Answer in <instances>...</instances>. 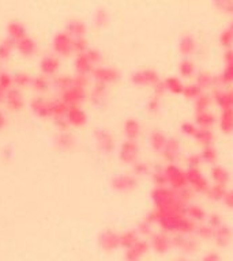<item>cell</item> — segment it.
<instances>
[{"mask_svg": "<svg viewBox=\"0 0 233 261\" xmlns=\"http://www.w3.org/2000/svg\"><path fill=\"white\" fill-rule=\"evenodd\" d=\"M15 48L18 49V52L23 55V56H31L34 55L37 51V44L36 41L31 38V37L26 36L25 38H22L19 41L15 42Z\"/></svg>", "mask_w": 233, "mask_h": 261, "instance_id": "obj_6", "label": "cell"}, {"mask_svg": "<svg viewBox=\"0 0 233 261\" xmlns=\"http://www.w3.org/2000/svg\"><path fill=\"white\" fill-rule=\"evenodd\" d=\"M75 143V140H74L73 135L71 133L66 132V131H63L56 136V144L57 147H60V149L68 150L71 149Z\"/></svg>", "mask_w": 233, "mask_h": 261, "instance_id": "obj_11", "label": "cell"}, {"mask_svg": "<svg viewBox=\"0 0 233 261\" xmlns=\"http://www.w3.org/2000/svg\"><path fill=\"white\" fill-rule=\"evenodd\" d=\"M52 117H66L68 112V106L63 102L62 99H51Z\"/></svg>", "mask_w": 233, "mask_h": 261, "instance_id": "obj_9", "label": "cell"}, {"mask_svg": "<svg viewBox=\"0 0 233 261\" xmlns=\"http://www.w3.org/2000/svg\"><path fill=\"white\" fill-rule=\"evenodd\" d=\"M12 85H14V75H11L4 70H0V90L7 92L12 88Z\"/></svg>", "mask_w": 233, "mask_h": 261, "instance_id": "obj_14", "label": "cell"}, {"mask_svg": "<svg viewBox=\"0 0 233 261\" xmlns=\"http://www.w3.org/2000/svg\"><path fill=\"white\" fill-rule=\"evenodd\" d=\"M7 31H8V38L14 40V41H19L22 38H25L27 34H26V29L25 26L22 25L21 22L18 21H12L7 25Z\"/></svg>", "mask_w": 233, "mask_h": 261, "instance_id": "obj_8", "label": "cell"}, {"mask_svg": "<svg viewBox=\"0 0 233 261\" xmlns=\"http://www.w3.org/2000/svg\"><path fill=\"white\" fill-rule=\"evenodd\" d=\"M60 67V62L56 56L53 55H47L41 59L40 62V68L44 75H55Z\"/></svg>", "mask_w": 233, "mask_h": 261, "instance_id": "obj_5", "label": "cell"}, {"mask_svg": "<svg viewBox=\"0 0 233 261\" xmlns=\"http://www.w3.org/2000/svg\"><path fill=\"white\" fill-rule=\"evenodd\" d=\"M53 121H55V125H56L57 128L62 129V132L67 129L68 121L66 117H56V118H53Z\"/></svg>", "mask_w": 233, "mask_h": 261, "instance_id": "obj_19", "label": "cell"}, {"mask_svg": "<svg viewBox=\"0 0 233 261\" xmlns=\"http://www.w3.org/2000/svg\"><path fill=\"white\" fill-rule=\"evenodd\" d=\"M66 118H67L68 124L77 125V127L86 123V114H85V112L78 105H75V106H68V112Z\"/></svg>", "mask_w": 233, "mask_h": 261, "instance_id": "obj_7", "label": "cell"}, {"mask_svg": "<svg viewBox=\"0 0 233 261\" xmlns=\"http://www.w3.org/2000/svg\"><path fill=\"white\" fill-rule=\"evenodd\" d=\"M53 83H55L57 90H60V92H63L74 86V78L68 77V75H60V77L55 78Z\"/></svg>", "mask_w": 233, "mask_h": 261, "instance_id": "obj_15", "label": "cell"}, {"mask_svg": "<svg viewBox=\"0 0 233 261\" xmlns=\"http://www.w3.org/2000/svg\"><path fill=\"white\" fill-rule=\"evenodd\" d=\"M31 87L38 92H45L49 88V81L47 79V77H42V75H37L33 77L31 81Z\"/></svg>", "mask_w": 233, "mask_h": 261, "instance_id": "obj_16", "label": "cell"}, {"mask_svg": "<svg viewBox=\"0 0 233 261\" xmlns=\"http://www.w3.org/2000/svg\"><path fill=\"white\" fill-rule=\"evenodd\" d=\"M67 31L68 34L71 36H75V38H79V37H82L85 34V31H86V27L83 25L81 21H77V19H73V21L68 22L67 25Z\"/></svg>", "mask_w": 233, "mask_h": 261, "instance_id": "obj_12", "label": "cell"}, {"mask_svg": "<svg viewBox=\"0 0 233 261\" xmlns=\"http://www.w3.org/2000/svg\"><path fill=\"white\" fill-rule=\"evenodd\" d=\"M75 68L79 72V75H85L86 72L92 70V62L89 60V57L86 56V53H79L78 57L75 59Z\"/></svg>", "mask_w": 233, "mask_h": 261, "instance_id": "obj_10", "label": "cell"}, {"mask_svg": "<svg viewBox=\"0 0 233 261\" xmlns=\"http://www.w3.org/2000/svg\"><path fill=\"white\" fill-rule=\"evenodd\" d=\"M73 41L74 40L68 33H66V31H59V33H56V36L53 37V41H52L53 51L56 52L57 55L68 56L74 49Z\"/></svg>", "mask_w": 233, "mask_h": 261, "instance_id": "obj_1", "label": "cell"}, {"mask_svg": "<svg viewBox=\"0 0 233 261\" xmlns=\"http://www.w3.org/2000/svg\"><path fill=\"white\" fill-rule=\"evenodd\" d=\"M30 108L38 117H52L51 99H47L44 97H36L34 99H31Z\"/></svg>", "mask_w": 233, "mask_h": 261, "instance_id": "obj_4", "label": "cell"}, {"mask_svg": "<svg viewBox=\"0 0 233 261\" xmlns=\"http://www.w3.org/2000/svg\"><path fill=\"white\" fill-rule=\"evenodd\" d=\"M86 46H88V42L86 40L83 38V37H79V38H74L73 41V48L79 53H83V51L86 49Z\"/></svg>", "mask_w": 233, "mask_h": 261, "instance_id": "obj_18", "label": "cell"}, {"mask_svg": "<svg viewBox=\"0 0 233 261\" xmlns=\"http://www.w3.org/2000/svg\"><path fill=\"white\" fill-rule=\"evenodd\" d=\"M5 159H10L11 158V149L10 147H4L3 149V154H1Z\"/></svg>", "mask_w": 233, "mask_h": 261, "instance_id": "obj_23", "label": "cell"}, {"mask_svg": "<svg viewBox=\"0 0 233 261\" xmlns=\"http://www.w3.org/2000/svg\"><path fill=\"white\" fill-rule=\"evenodd\" d=\"M31 81H33V77L29 75L27 72H16L14 75V85L19 87L31 86Z\"/></svg>", "mask_w": 233, "mask_h": 261, "instance_id": "obj_17", "label": "cell"}, {"mask_svg": "<svg viewBox=\"0 0 233 261\" xmlns=\"http://www.w3.org/2000/svg\"><path fill=\"white\" fill-rule=\"evenodd\" d=\"M86 97V92H85V88L83 87H78V86H73L70 87L68 90L63 91L60 94V99L63 102L66 103L67 106H75L78 103L83 101Z\"/></svg>", "mask_w": 233, "mask_h": 261, "instance_id": "obj_2", "label": "cell"}, {"mask_svg": "<svg viewBox=\"0 0 233 261\" xmlns=\"http://www.w3.org/2000/svg\"><path fill=\"white\" fill-rule=\"evenodd\" d=\"M15 48V41L11 38H4L0 42V60H7L11 56V52Z\"/></svg>", "mask_w": 233, "mask_h": 261, "instance_id": "obj_13", "label": "cell"}, {"mask_svg": "<svg viewBox=\"0 0 233 261\" xmlns=\"http://www.w3.org/2000/svg\"><path fill=\"white\" fill-rule=\"evenodd\" d=\"M3 98H4V94H3V91L0 90V102L3 101Z\"/></svg>", "mask_w": 233, "mask_h": 261, "instance_id": "obj_24", "label": "cell"}, {"mask_svg": "<svg viewBox=\"0 0 233 261\" xmlns=\"http://www.w3.org/2000/svg\"><path fill=\"white\" fill-rule=\"evenodd\" d=\"M86 83H88V78L85 77V75H79V74H78L77 77L74 78V86L85 87L86 86Z\"/></svg>", "mask_w": 233, "mask_h": 261, "instance_id": "obj_20", "label": "cell"}, {"mask_svg": "<svg viewBox=\"0 0 233 261\" xmlns=\"http://www.w3.org/2000/svg\"><path fill=\"white\" fill-rule=\"evenodd\" d=\"M99 139L101 140V146H103L104 149H107V147L109 146V143H111V142H109V139L107 138V135L103 132H99Z\"/></svg>", "mask_w": 233, "mask_h": 261, "instance_id": "obj_21", "label": "cell"}, {"mask_svg": "<svg viewBox=\"0 0 233 261\" xmlns=\"http://www.w3.org/2000/svg\"><path fill=\"white\" fill-rule=\"evenodd\" d=\"M4 99L7 106H8L11 110H14V112L22 110L23 106H25L23 94H22L18 88H10V90L4 94Z\"/></svg>", "mask_w": 233, "mask_h": 261, "instance_id": "obj_3", "label": "cell"}, {"mask_svg": "<svg viewBox=\"0 0 233 261\" xmlns=\"http://www.w3.org/2000/svg\"><path fill=\"white\" fill-rule=\"evenodd\" d=\"M5 123H7V120H5V116L3 114V112H0V129L4 128Z\"/></svg>", "mask_w": 233, "mask_h": 261, "instance_id": "obj_22", "label": "cell"}]
</instances>
